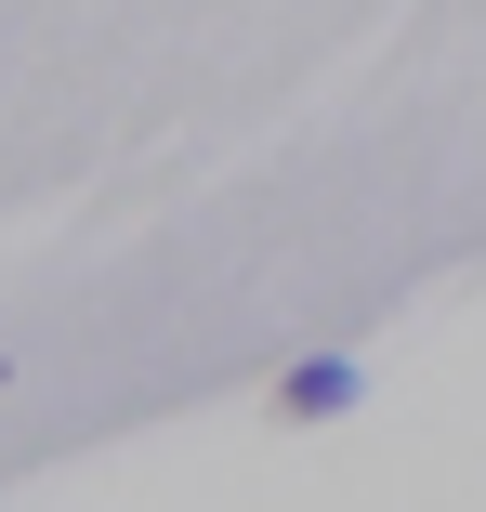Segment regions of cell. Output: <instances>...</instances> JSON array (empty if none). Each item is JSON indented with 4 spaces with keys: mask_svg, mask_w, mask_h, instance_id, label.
<instances>
[{
    "mask_svg": "<svg viewBox=\"0 0 486 512\" xmlns=\"http://www.w3.org/2000/svg\"><path fill=\"white\" fill-rule=\"evenodd\" d=\"M329 407H355V368L329 355V368H289L276 381V421H329Z\"/></svg>",
    "mask_w": 486,
    "mask_h": 512,
    "instance_id": "1",
    "label": "cell"
}]
</instances>
